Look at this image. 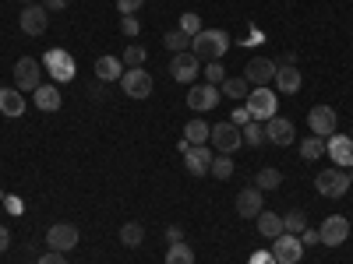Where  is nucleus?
Here are the masks:
<instances>
[{
	"mask_svg": "<svg viewBox=\"0 0 353 264\" xmlns=\"http://www.w3.org/2000/svg\"><path fill=\"white\" fill-rule=\"evenodd\" d=\"M191 53L198 56V60H223V56L230 53V36L223 32V28H201V32L191 39Z\"/></svg>",
	"mask_w": 353,
	"mask_h": 264,
	"instance_id": "nucleus-1",
	"label": "nucleus"
},
{
	"mask_svg": "<svg viewBox=\"0 0 353 264\" xmlns=\"http://www.w3.org/2000/svg\"><path fill=\"white\" fill-rule=\"evenodd\" d=\"M43 71L50 74V81L53 85H68V81H74V74H78V67H74V56L68 53V50H50L46 56H43Z\"/></svg>",
	"mask_w": 353,
	"mask_h": 264,
	"instance_id": "nucleus-2",
	"label": "nucleus"
},
{
	"mask_svg": "<svg viewBox=\"0 0 353 264\" xmlns=\"http://www.w3.org/2000/svg\"><path fill=\"white\" fill-rule=\"evenodd\" d=\"M276 92L269 85L265 88H251L248 92V113H251V120H258V124H269L272 116H276Z\"/></svg>",
	"mask_w": 353,
	"mask_h": 264,
	"instance_id": "nucleus-3",
	"label": "nucleus"
},
{
	"mask_svg": "<svg viewBox=\"0 0 353 264\" xmlns=\"http://www.w3.org/2000/svg\"><path fill=\"white\" fill-rule=\"evenodd\" d=\"M314 187H318L321 197H343L353 184H350V173H346V169L332 166V169H321V173L314 176Z\"/></svg>",
	"mask_w": 353,
	"mask_h": 264,
	"instance_id": "nucleus-4",
	"label": "nucleus"
},
{
	"mask_svg": "<svg viewBox=\"0 0 353 264\" xmlns=\"http://www.w3.org/2000/svg\"><path fill=\"white\" fill-rule=\"evenodd\" d=\"M14 85H18V92H36V88L43 85V60L21 56V60L14 64Z\"/></svg>",
	"mask_w": 353,
	"mask_h": 264,
	"instance_id": "nucleus-5",
	"label": "nucleus"
},
{
	"mask_svg": "<svg viewBox=\"0 0 353 264\" xmlns=\"http://www.w3.org/2000/svg\"><path fill=\"white\" fill-rule=\"evenodd\" d=\"M121 88H124V96H131V99H149L152 96V74L145 67H128L121 74Z\"/></svg>",
	"mask_w": 353,
	"mask_h": 264,
	"instance_id": "nucleus-6",
	"label": "nucleus"
},
{
	"mask_svg": "<svg viewBox=\"0 0 353 264\" xmlns=\"http://www.w3.org/2000/svg\"><path fill=\"white\" fill-rule=\"evenodd\" d=\"M209 141H212V148L219 152V155H233L244 144V138H241V127L237 124H216L212 127V134H209Z\"/></svg>",
	"mask_w": 353,
	"mask_h": 264,
	"instance_id": "nucleus-7",
	"label": "nucleus"
},
{
	"mask_svg": "<svg viewBox=\"0 0 353 264\" xmlns=\"http://www.w3.org/2000/svg\"><path fill=\"white\" fill-rule=\"evenodd\" d=\"M276 64L269 60V56H251V60L244 64V78L251 88H265V85H272L276 81Z\"/></svg>",
	"mask_w": 353,
	"mask_h": 264,
	"instance_id": "nucleus-8",
	"label": "nucleus"
},
{
	"mask_svg": "<svg viewBox=\"0 0 353 264\" xmlns=\"http://www.w3.org/2000/svg\"><path fill=\"white\" fill-rule=\"evenodd\" d=\"M346 236H350V219L346 215H329L325 222H321V229H318L321 247H343Z\"/></svg>",
	"mask_w": 353,
	"mask_h": 264,
	"instance_id": "nucleus-9",
	"label": "nucleus"
},
{
	"mask_svg": "<svg viewBox=\"0 0 353 264\" xmlns=\"http://www.w3.org/2000/svg\"><path fill=\"white\" fill-rule=\"evenodd\" d=\"M336 124H339V116H336L332 106H311L307 127H311L314 138H332V134H336Z\"/></svg>",
	"mask_w": 353,
	"mask_h": 264,
	"instance_id": "nucleus-10",
	"label": "nucleus"
},
{
	"mask_svg": "<svg viewBox=\"0 0 353 264\" xmlns=\"http://www.w3.org/2000/svg\"><path fill=\"white\" fill-rule=\"evenodd\" d=\"M46 247L57 250V254L74 250V247H78V226H71V222H57V226H50V232H46Z\"/></svg>",
	"mask_w": 353,
	"mask_h": 264,
	"instance_id": "nucleus-11",
	"label": "nucleus"
},
{
	"mask_svg": "<svg viewBox=\"0 0 353 264\" xmlns=\"http://www.w3.org/2000/svg\"><path fill=\"white\" fill-rule=\"evenodd\" d=\"M272 257L276 264H297L304 257V243L301 236H293V232H283V236L272 240Z\"/></svg>",
	"mask_w": 353,
	"mask_h": 264,
	"instance_id": "nucleus-12",
	"label": "nucleus"
},
{
	"mask_svg": "<svg viewBox=\"0 0 353 264\" xmlns=\"http://www.w3.org/2000/svg\"><path fill=\"white\" fill-rule=\"evenodd\" d=\"M219 88L216 85H209V81H205V85H191L188 88V106L194 109V113H209V109H216L219 106Z\"/></svg>",
	"mask_w": 353,
	"mask_h": 264,
	"instance_id": "nucleus-13",
	"label": "nucleus"
},
{
	"mask_svg": "<svg viewBox=\"0 0 353 264\" xmlns=\"http://www.w3.org/2000/svg\"><path fill=\"white\" fill-rule=\"evenodd\" d=\"M198 71H201V60L191 53V50H184V53H173V60H170V74L181 81V85H191L194 78H198Z\"/></svg>",
	"mask_w": 353,
	"mask_h": 264,
	"instance_id": "nucleus-14",
	"label": "nucleus"
},
{
	"mask_svg": "<svg viewBox=\"0 0 353 264\" xmlns=\"http://www.w3.org/2000/svg\"><path fill=\"white\" fill-rule=\"evenodd\" d=\"M21 32L25 36H43L46 28H50V14H46V8L43 4H25V11H21Z\"/></svg>",
	"mask_w": 353,
	"mask_h": 264,
	"instance_id": "nucleus-15",
	"label": "nucleus"
},
{
	"mask_svg": "<svg viewBox=\"0 0 353 264\" xmlns=\"http://www.w3.org/2000/svg\"><path fill=\"white\" fill-rule=\"evenodd\" d=\"M325 152H329V159H332L339 169H350V166H353V138L332 134V138L325 141Z\"/></svg>",
	"mask_w": 353,
	"mask_h": 264,
	"instance_id": "nucleus-16",
	"label": "nucleus"
},
{
	"mask_svg": "<svg viewBox=\"0 0 353 264\" xmlns=\"http://www.w3.org/2000/svg\"><path fill=\"white\" fill-rule=\"evenodd\" d=\"M293 124L290 120H283V116H272L269 124H265V141H272V144H279V148H286V144H293Z\"/></svg>",
	"mask_w": 353,
	"mask_h": 264,
	"instance_id": "nucleus-17",
	"label": "nucleus"
},
{
	"mask_svg": "<svg viewBox=\"0 0 353 264\" xmlns=\"http://www.w3.org/2000/svg\"><path fill=\"white\" fill-rule=\"evenodd\" d=\"M233 204H237V215H241V219H258V215L265 212V208H261V190H258V187L241 190Z\"/></svg>",
	"mask_w": 353,
	"mask_h": 264,
	"instance_id": "nucleus-18",
	"label": "nucleus"
},
{
	"mask_svg": "<svg viewBox=\"0 0 353 264\" xmlns=\"http://www.w3.org/2000/svg\"><path fill=\"white\" fill-rule=\"evenodd\" d=\"M212 159L216 155L205 148V144H191V152L184 155V166H188L191 176H205V173H209V166H212Z\"/></svg>",
	"mask_w": 353,
	"mask_h": 264,
	"instance_id": "nucleus-19",
	"label": "nucleus"
},
{
	"mask_svg": "<svg viewBox=\"0 0 353 264\" xmlns=\"http://www.w3.org/2000/svg\"><path fill=\"white\" fill-rule=\"evenodd\" d=\"M32 96H36V106L43 113H57V109H61V88H57V85H39Z\"/></svg>",
	"mask_w": 353,
	"mask_h": 264,
	"instance_id": "nucleus-20",
	"label": "nucleus"
},
{
	"mask_svg": "<svg viewBox=\"0 0 353 264\" xmlns=\"http://www.w3.org/2000/svg\"><path fill=\"white\" fill-rule=\"evenodd\" d=\"M276 88H279V92H286V96L301 92V71L290 67V64H283V67L276 71Z\"/></svg>",
	"mask_w": 353,
	"mask_h": 264,
	"instance_id": "nucleus-21",
	"label": "nucleus"
},
{
	"mask_svg": "<svg viewBox=\"0 0 353 264\" xmlns=\"http://www.w3.org/2000/svg\"><path fill=\"white\" fill-rule=\"evenodd\" d=\"M0 113L4 116H21L25 113V99L18 88H0Z\"/></svg>",
	"mask_w": 353,
	"mask_h": 264,
	"instance_id": "nucleus-22",
	"label": "nucleus"
},
{
	"mask_svg": "<svg viewBox=\"0 0 353 264\" xmlns=\"http://www.w3.org/2000/svg\"><path fill=\"white\" fill-rule=\"evenodd\" d=\"M121 74H124V60H117V56H110V53L96 60V78L99 81H117Z\"/></svg>",
	"mask_w": 353,
	"mask_h": 264,
	"instance_id": "nucleus-23",
	"label": "nucleus"
},
{
	"mask_svg": "<svg viewBox=\"0 0 353 264\" xmlns=\"http://www.w3.org/2000/svg\"><path fill=\"white\" fill-rule=\"evenodd\" d=\"M258 232L261 236H269V240H276V236H283V215H276V212H261L258 215Z\"/></svg>",
	"mask_w": 353,
	"mask_h": 264,
	"instance_id": "nucleus-24",
	"label": "nucleus"
},
{
	"mask_svg": "<svg viewBox=\"0 0 353 264\" xmlns=\"http://www.w3.org/2000/svg\"><path fill=\"white\" fill-rule=\"evenodd\" d=\"M321 155H325V138L307 134V138L301 141V159H304V162H318Z\"/></svg>",
	"mask_w": 353,
	"mask_h": 264,
	"instance_id": "nucleus-25",
	"label": "nucleus"
},
{
	"mask_svg": "<svg viewBox=\"0 0 353 264\" xmlns=\"http://www.w3.org/2000/svg\"><path fill=\"white\" fill-rule=\"evenodd\" d=\"M279 184H283V173H279V169H272V166H269V169H258V176H254V187H258L261 194L276 190Z\"/></svg>",
	"mask_w": 353,
	"mask_h": 264,
	"instance_id": "nucleus-26",
	"label": "nucleus"
},
{
	"mask_svg": "<svg viewBox=\"0 0 353 264\" xmlns=\"http://www.w3.org/2000/svg\"><path fill=\"white\" fill-rule=\"evenodd\" d=\"M248 92H251L248 78H223V96L226 99H248Z\"/></svg>",
	"mask_w": 353,
	"mask_h": 264,
	"instance_id": "nucleus-27",
	"label": "nucleus"
},
{
	"mask_svg": "<svg viewBox=\"0 0 353 264\" xmlns=\"http://www.w3.org/2000/svg\"><path fill=\"white\" fill-rule=\"evenodd\" d=\"M209 134H212V127L205 124V120H191V124L184 127V138H188L191 144H209Z\"/></svg>",
	"mask_w": 353,
	"mask_h": 264,
	"instance_id": "nucleus-28",
	"label": "nucleus"
},
{
	"mask_svg": "<svg viewBox=\"0 0 353 264\" xmlns=\"http://www.w3.org/2000/svg\"><path fill=\"white\" fill-rule=\"evenodd\" d=\"M166 264H194V250L181 240V243H170L166 250Z\"/></svg>",
	"mask_w": 353,
	"mask_h": 264,
	"instance_id": "nucleus-29",
	"label": "nucleus"
},
{
	"mask_svg": "<svg viewBox=\"0 0 353 264\" xmlns=\"http://www.w3.org/2000/svg\"><path fill=\"white\" fill-rule=\"evenodd\" d=\"M141 240H145L141 222H124V226H121V243H124V247H141Z\"/></svg>",
	"mask_w": 353,
	"mask_h": 264,
	"instance_id": "nucleus-30",
	"label": "nucleus"
},
{
	"mask_svg": "<svg viewBox=\"0 0 353 264\" xmlns=\"http://www.w3.org/2000/svg\"><path fill=\"white\" fill-rule=\"evenodd\" d=\"M283 229H286V232H293V236H297V232H304V229H307V215H304L301 208H293L290 215H283Z\"/></svg>",
	"mask_w": 353,
	"mask_h": 264,
	"instance_id": "nucleus-31",
	"label": "nucleus"
},
{
	"mask_svg": "<svg viewBox=\"0 0 353 264\" xmlns=\"http://www.w3.org/2000/svg\"><path fill=\"white\" fill-rule=\"evenodd\" d=\"M209 173L216 176V180H230V176H233V155H216Z\"/></svg>",
	"mask_w": 353,
	"mask_h": 264,
	"instance_id": "nucleus-32",
	"label": "nucleus"
},
{
	"mask_svg": "<svg viewBox=\"0 0 353 264\" xmlns=\"http://www.w3.org/2000/svg\"><path fill=\"white\" fill-rule=\"evenodd\" d=\"M241 138H244V144H251V148H258V144L265 141V127H261L258 120H251V124H244V127H241Z\"/></svg>",
	"mask_w": 353,
	"mask_h": 264,
	"instance_id": "nucleus-33",
	"label": "nucleus"
},
{
	"mask_svg": "<svg viewBox=\"0 0 353 264\" xmlns=\"http://www.w3.org/2000/svg\"><path fill=\"white\" fill-rule=\"evenodd\" d=\"M166 50H173V53H184V50H191V36H184L181 28H173V32H166Z\"/></svg>",
	"mask_w": 353,
	"mask_h": 264,
	"instance_id": "nucleus-34",
	"label": "nucleus"
},
{
	"mask_svg": "<svg viewBox=\"0 0 353 264\" xmlns=\"http://www.w3.org/2000/svg\"><path fill=\"white\" fill-rule=\"evenodd\" d=\"M181 32H184V36H191V39H194V36L201 32V18H198L194 11H188V14H181Z\"/></svg>",
	"mask_w": 353,
	"mask_h": 264,
	"instance_id": "nucleus-35",
	"label": "nucleus"
},
{
	"mask_svg": "<svg viewBox=\"0 0 353 264\" xmlns=\"http://www.w3.org/2000/svg\"><path fill=\"white\" fill-rule=\"evenodd\" d=\"M121 60H124V71H128V67H141V64H145V50H141V46H128Z\"/></svg>",
	"mask_w": 353,
	"mask_h": 264,
	"instance_id": "nucleus-36",
	"label": "nucleus"
},
{
	"mask_svg": "<svg viewBox=\"0 0 353 264\" xmlns=\"http://www.w3.org/2000/svg\"><path fill=\"white\" fill-rule=\"evenodd\" d=\"M223 78H226V71H223L219 60H209V64H205V81H209V85H223Z\"/></svg>",
	"mask_w": 353,
	"mask_h": 264,
	"instance_id": "nucleus-37",
	"label": "nucleus"
},
{
	"mask_svg": "<svg viewBox=\"0 0 353 264\" xmlns=\"http://www.w3.org/2000/svg\"><path fill=\"white\" fill-rule=\"evenodd\" d=\"M121 32H124L128 39H134V36L141 32V25H138V18H134V14H128V18L121 21Z\"/></svg>",
	"mask_w": 353,
	"mask_h": 264,
	"instance_id": "nucleus-38",
	"label": "nucleus"
},
{
	"mask_svg": "<svg viewBox=\"0 0 353 264\" xmlns=\"http://www.w3.org/2000/svg\"><path fill=\"white\" fill-rule=\"evenodd\" d=\"M141 4H145V0H117V11H121V14L128 18V14H134Z\"/></svg>",
	"mask_w": 353,
	"mask_h": 264,
	"instance_id": "nucleus-39",
	"label": "nucleus"
},
{
	"mask_svg": "<svg viewBox=\"0 0 353 264\" xmlns=\"http://www.w3.org/2000/svg\"><path fill=\"white\" fill-rule=\"evenodd\" d=\"M230 124H237V127L251 124V113H248V106H241V109H233V120H230Z\"/></svg>",
	"mask_w": 353,
	"mask_h": 264,
	"instance_id": "nucleus-40",
	"label": "nucleus"
},
{
	"mask_svg": "<svg viewBox=\"0 0 353 264\" xmlns=\"http://www.w3.org/2000/svg\"><path fill=\"white\" fill-rule=\"evenodd\" d=\"M248 264H276V257H272V250H258V254H251Z\"/></svg>",
	"mask_w": 353,
	"mask_h": 264,
	"instance_id": "nucleus-41",
	"label": "nucleus"
},
{
	"mask_svg": "<svg viewBox=\"0 0 353 264\" xmlns=\"http://www.w3.org/2000/svg\"><path fill=\"white\" fill-rule=\"evenodd\" d=\"M36 264H68V257H64V254H57V250H50V254H43Z\"/></svg>",
	"mask_w": 353,
	"mask_h": 264,
	"instance_id": "nucleus-42",
	"label": "nucleus"
},
{
	"mask_svg": "<svg viewBox=\"0 0 353 264\" xmlns=\"http://www.w3.org/2000/svg\"><path fill=\"white\" fill-rule=\"evenodd\" d=\"M166 240H170V243H181V240H184V229H181V226H170V229H166Z\"/></svg>",
	"mask_w": 353,
	"mask_h": 264,
	"instance_id": "nucleus-43",
	"label": "nucleus"
},
{
	"mask_svg": "<svg viewBox=\"0 0 353 264\" xmlns=\"http://www.w3.org/2000/svg\"><path fill=\"white\" fill-rule=\"evenodd\" d=\"M301 243H304V247H311V243H321V240H318V229H304V232H301Z\"/></svg>",
	"mask_w": 353,
	"mask_h": 264,
	"instance_id": "nucleus-44",
	"label": "nucleus"
},
{
	"mask_svg": "<svg viewBox=\"0 0 353 264\" xmlns=\"http://www.w3.org/2000/svg\"><path fill=\"white\" fill-rule=\"evenodd\" d=\"M68 4H71V0H43V8H46V11H64Z\"/></svg>",
	"mask_w": 353,
	"mask_h": 264,
	"instance_id": "nucleus-45",
	"label": "nucleus"
},
{
	"mask_svg": "<svg viewBox=\"0 0 353 264\" xmlns=\"http://www.w3.org/2000/svg\"><path fill=\"white\" fill-rule=\"evenodd\" d=\"M11 247V232H8V226H0V254H4Z\"/></svg>",
	"mask_w": 353,
	"mask_h": 264,
	"instance_id": "nucleus-46",
	"label": "nucleus"
},
{
	"mask_svg": "<svg viewBox=\"0 0 353 264\" xmlns=\"http://www.w3.org/2000/svg\"><path fill=\"white\" fill-rule=\"evenodd\" d=\"M176 152L188 155V152H191V141H188V138H181V141H176Z\"/></svg>",
	"mask_w": 353,
	"mask_h": 264,
	"instance_id": "nucleus-47",
	"label": "nucleus"
},
{
	"mask_svg": "<svg viewBox=\"0 0 353 264\" xmlns=\"http://www.w3.org/2000/svg\"><path fill=\"white\" fill-rule=\"evenodd\" d=\"M346 173H350V184H353V166H350V169H346Z\"/></svg>",
	"mask_w": 353,
	"mask_h": 264,
	"instance_id": "nucleus-48",
	"label": "nucleus"
},
{
	"mask_svg": "<svg viewBox=\"0 0 353 264\" xmlns=\"http://www.w3.org/2000/svg\"><path fill=\"white\" fill-rule=\"evenodd\" d=\"M25 4H36V0H25Z\"/></svg>",
	"mask_w": 353,
	"mask_h": 264,
	"instance_id": "nucleus-49",
	"label": "nucleus"
},
{
	"mask_svg": "<svg viewBox=\"0 0 353 264\" xmlns=\"http://www.w3.org/2000/svg\"><path fill=\"white\" fill-rule=\"evenodd\" d=\"M350 138H353V131H350Z\"/></svg>",
	"mask_w": 353,
	"mask_h": 264,
	"instance_id": "nucleus-50",
	"label": "nucleus"
}]
</instances>
